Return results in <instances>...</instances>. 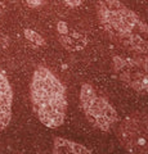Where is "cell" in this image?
<instances>
[{
	"label": "cell",
	"mask_w": 148,
	"mask_h": 154,
	"mask_svg": "<svg viewBox=\"0 0 148 154\" xmlns=\"http://www.w3.org/2000/svg\"><path fill=\"white\" fill-rule=\"evenodd\" d=\"M4 9H5V4H4V0H0V14L4 12Z\"/></svg>",
	"instance_id": "13"
},
{
	"label": "cell",
	"mask_w": 148,
	"mask_h": 154,
	"mask_svg": "<svg viewBox=\"0 0 148 154\" xmlns=\"http://www.w3.org/2000/svg\"><path fill=\"white\" fill-rule=\"evenodd\" d=\"M80 103L87 119L95 128L107 132L117 123L118 116L116 109L92 85L84 84L81 86Z\"/></svg>",
	"instance_id": "3"
},
{
	"label": "cell",
	"mask_w": 148,
	"mask_h": 154,
	"mask_svg": "<svg viewBox=\"0 0 148 154\" xmlns=\"http://www.w3.org/2000/svg\"><path fill=\"white\" fill-rule=\"evenodd\" d=\"M12 103H13V91L7 76L0 71V131L11 122L12 118Z\"/></svg>",
	"instance_id": "6"
},
{
	"label": "cell",
	"mask_w": 148,
	"mask_h": 154,
	"mask_svg": "<svg viewBox=\"0 0 148 154\" xmlns=\"http://www.w3.org/2000/svg\"><path fill=\"white\" fill-rule=\"evenodd\" d=\"M53 153H75V154H88L92 153L90 149L81 145L79 143L67 140L63 137H55L54 139V146Z\"/></svg>",
	"instance_id": "8"
},
{
	"label": "cell",
	"mask_w": 148,
	"mask_h": 154,
	"mask_svg": "<svg viewBox=\"0 0 148 154\" xmlns=\"http://www.w3.org/2000/svg\"><path fill=\"white\" fill-rule=\"evenodd\" d=\"M63 2L67 4L70 8H76V7L81 5V0H63Z\"/></svg>",
	"instance_id": "12"
},
{
	"label": "cell",
	"mask_w": 148,
	"mask_h": 154,
	"mask_svg": "<svg viewBox=\"0 0 148 154\" xmlns=\"http://www.w3.org/2000/svg\"><path fill=\"white\" fill-rule=\"evenodd\" d=\"M115 73L129 88L148 96V57H113Z\"/></svg>",
	"instance_id": "5"
},
{
	"label": "cell",
	"mask_w": 148,
	"mask_h": 154,
	"mask_svg": "<svg viewBox=\"0 0 148 154\" xmlns=\"http://www.w3.org/2000/svg\"><path fill=\"white\" fill-rule=\"evenodd\" d=\"M25 2L30 8H37L43 4V0H25Z\"/></svg>",
	"instance_id": "11"
},
{
	"label": "cell",
	"mask_w": 148,
	"mask_h": 154,
	"mask_svg": "<svg viewBox=\"0 0 148 154\" xmlns=\"http://www.w3.org/2000/svg\"><path fill=\"white\" fill-rule=\"evenodd\" d=\"M117 137L130 153L148 154V112H134L117 126Z\"/></svg>",
	"instance_id": "4"
},
{
	"label": "cell",
	"mask_w": 148,
	"mask_h": 154,
	"mask_svg": "<svg viewBox=\"0 0 148 154\" xmlns=\"http://www.w3.org/2000/svg\"><path fill=\"white\" fill-rule=\"evenodd\" d=\"M97 16L112 41L129 51H148V26L118 0H98Z\"/></svg>",
	"instance_id": "1"
},
{
	"label": "cell",
	"mask_w": 148,
	"mask_h": 154,
	"mask_svg": "<svg viewBox=\"0 0 148 154\" xmlns=\"http://www.w3.org/2000/svg\"><path fill=\"white\" fill-rule=\"evenodd\" d=\"M57 30L59 33V41L66 49L70 51H76V50H81L84 49L88 44V40L84 35H80L77 32H74L68 28V25L63 21L58 22L57 25Z\"/></svg>",
	"instance_id": "7"
},
{
	"label": "cell",
	"mask_w": 148,
	"mask_h": 154,
	"mask_svg": "<svg viewBox=\"0 0 148 154\" xmlns=\"http://www.w3.org/2000/svg\"><path fill=\"white\" fill-rule=\"evenodd\" d=\"M9 45V38L7 36H4L0 33V50H4V49H7Z\"/></svg>",
	"instance_id": "10"
},
{
	"label": "cell",
	"mask_w": 148,
	"mask_h": 154,
	"mask_svg": "<svg viewBox=\"0 0 148 154\" xmlns=\"http://www.w3.org/2000/svg\"><path fill=\"white\" fill-rule=\"evenodd\" d=\"M23 35H25V37L27 38L30 42H32L34 45L36 46H44L45 45V40L44 37H43L40 33H37L35 31L32 30H28V28H26L25 31H23Z\"/></svg>",
	"instance_id": "9"
},
{
	"label": "cell",
	"mask_w": 148,
	"mask_h": 154,
	"mask_svg": "<svg viewBox=\"0 0 148 154\" xmlns=\"http://www.w3.org/2000/svg\"><path fill=\"white\" fill-rule=\"evenodd\" d=\"M31 102L39 121L48 128L59 127L67 112L66 88L46 67H37L31 80Z\"/></svg>",
	"instance_id": "2"
}]
</instances>
